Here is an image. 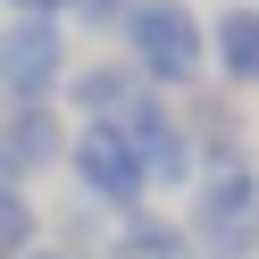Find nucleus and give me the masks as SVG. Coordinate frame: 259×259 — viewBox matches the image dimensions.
<instances>
[{
	"mask_svg": "<svg viewBox=\"0 0 259 259\" xmlns=\"http://www.w3.org/2000/svg\"><path fill=\"white\" fill-rule=\"evenodd\" d=\"M101 259H201L184 234V218H167V209H125V218H109V251Z\"/></svg>",
	"mask_w": 259,
	"mask_h": 259,
	"instance_id": "obj_10",
	"label": "nucleus"
},
{
	"mask_svg": "<svg viewBox=\"0 0 259 259\" xmlns=\"http://www.w3.org/2000/svg\"><path fill=\"white\" fill-rule=\"evenodd\" d=\"M67 184H75V201H92L101 218H125V209L151 201V176H142L134 142H125L109 117H92V125L67 134Z\"/></svg>",
	"mask_w": 259,
	"mask_h": 259,
	"instance_id": "obj_3",
	"label": "nucleus"
},
{
	"mask_svg": "<svg viewBox=\"0 0 259 259\" xmlns=\"http://www.w3.org/2000/svg\"><path fill=\"white\" fill-rule=\"evenodd\" d=\"M134 92H142V75L109 51V59H75V67H67L59 109H67L75 125H92V117H125V101H134Z\"/></svg>",
	"mask_w": 259,
	"mask_h": 259,
	"instance_id": "obj_9",
	"label": "nucleus"
},
{
	"mask_svg": "<svg viewBox=\"0 0 259 259\" xmlns=\"http://www.w3.org/2000/svg\"><path fill=\"white\" fill-rule=\"evenodd\" d=\"M0 9H9V17H67L75 0H0Z\"/></svg>",
	"mask_w": 259,
	"mask_h": 259,
	"instance_id": "obj_13",
	"label": "nucleus"
},
{
	"mask_svg": "<svg viewBox=\"0 0 259 259\" xmlns=\"http://www.w3.org/2000/svg\"><path fill=\"white\" fill-rule=\"evenodd\" d=\"M67 134L75 117L59 101H0V176L34 192L51 167H67Z\"/></svg>",
	"mask_w": 259,
	"mask_h": 259,
	"instance_id": "obj_6",
	"label": "nucleus"
},
{
	"mask_svg": "<svg viewBox=\"0 0 259 259\" xmlns=\"http://www.w3.org/2000/svg\"><path fill=\"white\" fill-rule=\"evenodd\" d=\"M67 17H9L0 25V101H59L67 92Z\"/></svg>",
	"mask_w": 259,
	"mask_h": 259,
	"instance_id": "obj_5",
	"label": "nucleus"
},
{
	"mask_svg": "<svg viewBox=\"0 0 259 259\" xmlns=\"http://www.w3.org/2000/svg\"><path fill=\"white\" fill-rule=\"evenodd\" d=\"M42 234H51V218L34 209V192L0 176V259H25V251H34Z\"/></svg>",
	"mask_w": 259,
	"mask_h": 259,
	"instance_id": "obj_11",
	"label": "nucleus"
},
{
	"mask_svg": "<svg viewBox=\"0 0 259 259\" xmlns=\"http://www.w3.org/2000/svg\"><path fill=\"white\" fill-rule=\"evenodd\" d=\"M176 117H184L192 159H201V167H234V159H251V142H242V109H234V92H226V84L176 92Z\"/></svg>",
	"mask_w": 259,
	"mask_h": 259,
	"instance_id": "obj_7",
	"label": "nucleus"
},
{
	"mask_svg": "<svg viewBox=\"0 0 259 259\" xmlns=\"http://www.w3.org/2000/svg\"><path fill=\"white\" fill-rule=\"evenodd\" d=\"M25 259H84V251H67V242H51V234H42V242H34Z\"/></svg>",
	"mask_w": 259,
	"mask_h": 259,
	"instance_id": "obj_14",
	"label": "nucleus"
},
{
	"mask_svg": "<svg viewBox=\"0 0 259 259\" xmlns=\"http://www.w3.org/2000/svg\"><path fill=\"white\" fill-rule=\"evenodd\" d=\"M209 75L226 92H259V0H226L209 17Z\"/></svg>",
	"mask_w": 259,
	"mask_h": 259,
	"instance_id": "obj_8",
	"label": "nucleus"
},
{
	"mask_svg": "<svg viewBox=\"0 0 259 259\" xmlns=\"http://www.w3.org/2000/svg\"><path fill=\"white\" fill-rule=\"evenodd\" d=\"M125 9H134V0H75V9H67V25H84V34H117V25H125Z\"/></svg>",
	"mask_w": 259,
	"mask_h": 259,
	"instance_id": "obj_12",
	"label": "nucleus"
},
{
	"mask_svg": "<svg viewBox=\"0 0 259 259\" xmlns=\"http://www.w3.org/2000/svg\"><path fill=\"white\" fill-rule=\"evenodd\" d=\"M117 59L151 92H192L209 84V17L192 0H134L117 25Z\"/></svg>",
	"mask_w": 259,
	"mask_h": 259,
	"instance_id": "obj_1",
	"label": "nucleus"
},
{
	"mask_svg": "<svg viewBox=\"0 0 259 259\" xmlns=\"http://www.w3.org/2000/svg\"><path fill=\"white\" fill-rule=\"evenodd\" d=\"M109 125L134 142L142 176H151V201L201 184V159H192V134H184V117H176V92H151V84H142L134 101H125V117H109Z\"/></svg>",
	"mask_w": 259,
	"mask_h": 259,
	"instance_id": "obj_4",
	"label": "nucleus"
},
{
	"mask_svg": "<svg viewBox=\"0 0 259 259\" xmlns=\"http://www.w3.org/2000/svg\"><path fill=\"white\" fill-rule=\"evenodd\" d=\"M184 234L201 259H259V159L201 167V184L184 192Z\"/></svg>",
	"mask_w": 259,
	"mask_h": 259,
	"instance_id": "obj_2",
	"label": "nucleus"
}]
</instances>
